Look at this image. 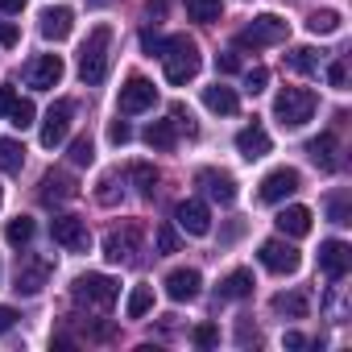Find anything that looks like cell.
Instances as JSON below:
<instances>
[{"mask_svg":"<svg viewBox=\"0 0 352 352\" xmlns=\"http://www.w3.org/2000/svg\"><path fill=\"white\" fill-rule=\"evenodd\" d=\"M162 67H166V79L174 83V87H183L187 79H195L199 75V67H204V58H199V46H195V38H187V34H174V38H166V46H162Z\"/></svg>","mask_w":352,"mask_h":352,"instance_id":"obj_1","label":"cell"},{"mask_svg":"<svg viewBox=\"0 0 352 352\" xmlns=\"http://www.w3.org/2000/svg\"><path fill=\"white\" fill-rule=\"evenodd\" d=\"M116 294H120V286H116L108 274H79V278H75V286H71L75 307H83V311H91V315L112 311Z\"/></svg>","mask_w":352,"mask_h":352,"instance_id":"obj_2","label":"cell"},{"mask_svg":"<svg viewBox=\"0 0 352 352\" xmlns=\"http://www.w3.org/2000/svg\"><path fill=\"white\" fill-rule=\"evenodd\" d=\"M108 50H112V30H108V25H96V30L87 34L83 50H79V79H83L87 87L104 83V75H108Z\"/></svg>","mask_w":352,"mask_h":352,"instance_id":"obj_3","label":"cell"},{"mask_svg":"<svg viewBox=\"0 0 352 352\" xmlns=\"http://www.w3.org/2000/svg\"><path fill=\"white\" fill-rule=\"evenodd\" d=\"M315 108H319V100L307 87H282L278 100H274V116H278L282 129H302L315 116Z\"/></svg>","mask_w":352,"mask_h":352,"instance_id":"obj_4","label":"cell"},{"mask_svg":"<svg viewBox=\"0 0 352 352\" xmlns=\"http://www.w3.org/2000/svg\"><path fill=\"white\" fill-rule=\"evenodd\" d=\"M290 38V25L282 21V17H274V13H261V17H253V25H245L241 34H236V46H253V50H265V46H278V42H286Z\"/></svg>","mask_w":352,"mask_h":352,"instance_id":"obj_5","label":"cell"},{"mask_svg":"<svg viewBox=\"0 0 352 352\" xmlns=\"http://www.w3.org/2000/svg\"><path fill=\"white\" fill-rule=\"evenodd\" d=\"M54 274V261L50 257H38V253H25L17 261V274H13V290L17 294H42V286L50 282Z\"/></svg>","mask_w":352,"mask_h":352,"instance_id":"obj_6","label":"cell"},{"mask_svg":"<svg viewBox=\"0 0 352 352\" xmlns=\"http://www.w3.org/2000/svg\"><path fill=\"white\" fill-rule=\"evenodd\" d=\"M157 104V87L145 79V75H133L124 87H120V96H116V108H120V116H137V112H149Z\"/></svg>","mask_w":352,"mask_h":352,"instance_id":"obj_7","label":"cell"},{"mask_svg":"<svg viewBox=\"0 0 352 352\" xmlns=\"http://www.w3.org/2000/svg\"><path fill=\"white\" fill-rule=\"evenodd\" d=\"M50 236H54V245H63L67 253H87V249H91V232H87V224H83L79 216H54V220H50Z\"/></svg>","mask_w":352,"mask_h":352,"instance_id":"obj_8","label":"cell"},{"mask_svg":"<svg viewBox=\"0 0 352 352\" xmlns=\"http://www.w3.org/2000/svg\"><path fill=\"white\" fill-rule=\"evenodd\" d=\"M298 170H290V166H278V170H270L265 179H261V191H257V199L261 204H282V199H290L294 191H298Z\"/></svg>","mask_w":352,"mask_h":352,"instance_id":"obj_9","label":"cell"},{"mask_svg":"<svg viewBox=\"0 0 352 352\" xmlns=\"http://www.w3.org/2000/svg\"><path fill=\"white\" fill-rule=\"evenodd\" d=\"M71 120H75V104L71 100H58L46 112V120H42V145L46 149H58L67 141V133H71Z\"/></svg>","mask_w":352,"mask_h":352,"instance_id":"obj_10","label":"cell"},{"mask_svg":"<svg viewBox=\"0 0 352 352\" xmlns=\"http://www.w3.org/2000/svg\"><path fill=\"white\" fill-rule=\"evenodd\" d=\"M137 245H141V228H133V224L112 228V232L104 236V257H108L112 265H129V261L137 257Z\"/></svg>","mask_w":352,"mask_h":352,"instance_id":"obj_11","label":"cell"},{"mask_svg":"<svg viewBox=\"0 0 352 352\" xmlns=\"http://www.w3.org/2000/svg\"><path fill=\"white\" fill-rule=\"evenodd\" d=\"M58 79H63V58L58 54H38V58L25 63V83L34 91H50V87H58Z\"/></svg>","mask_w":352,"mask_h":352,"instance_id":"obj_12","label":"cell"},{"mask_svg":"<svg viewBox=\"0 0 352 352\" xmlns=\"http://www.w3.org/2000/svg\"><path fill=\"white\" fill-rule=\"evenodd\" d=\"M257 257H261V265H265L270 274H294L298 261H302L290 241H265V245L257 249Z\"/></svg>","mask_w":352,"mask_h":352,"instance_id":"obj_13","label":"cell"},{"mask_svg":"<svg viewBox=\"0 0 352 352\" xmlns=\"http://www.w3.org/2000/svg\"><path fill=\"white\" fill-rule=\"evenodd\" d=\"M195 187H204V195L208 199H216V204H236V179L232 174H224V170H199L195 174Z\"/></svg>","mask_w":352,"mask_h":352,"instance_id":"obj_14","label":"cell"},{"mask_svg":"<svg viewBox=\"0 0 352 352\" xmlns=\"http://www.w3.org/2000/svg\"><path fill=\"white\" fill-rule=\"evenodd\" d=\"M174 220H179V228L191 232V236H208L212 232V212H208L204 199H183L179 208H174Z\"/></svg>","mask_w":352,"mask_h":352,"instance_id":"obj_15","label":"cell"},{"mask_svg":"<svg viewBox=\"0 0 352 352\" xmlns=\"http://www.w3.org/2000/svg\"><path fill=\"white\" fill-rule=\"evenodd\" d=\"M79 195V183L71 179L67 170H50L46 179H42V191H38V199L46 204V208H54V204H71Z\"/></svg>","mask_w":352,"mask_h":352,"instance_id":"obj_16","label":"cell"},{"mask_svg":"<svg viewBox=\"0 0 352 352\" xmlns=\"http://www.w3.org/2000/svg\"><path fill=\"white\" fill-rule=\"evenodd\" d=\"M319 270H323L331 282H340V278L352 270V249H348L344 241H323V245H319Z\"/></svg>","mask_w":352,"mask_h":352,"instance_id":"obj_17","label":"cell"},{"mask_svg":"<svg viewBox=\"0 0 352 352\" xmlns=\"http://www.w3.org/2000/svg\"><path fill=\"white\" fill-rule=\"evenodd\" d=\"M38 30H42L46 42H63V38H71V30H75V13H71L67 5H54V9H46V13L38 17Z\"/></svg>","mask_w":352,"mask_h":352,"instance_id":"obj_18","label":"cell"},{"mask_svg":"<svg viewBox=\"0 0 352 352\" xmlns=\"http://www.w3.org/2000/svg\"><path fill=\"white\" fill-rule=\"evenodd\" d=\"M199 286H204L199 270H174V274H166V294H170L174 302H191V298H199Z\"/></svg>","mask_w":352,"mask_h":352,"instance_id":"obj_19","label":"cell"},{"mask_svg":"<svg viewBox=\"0 0 352 352\" xmlns=\"http://www.w3.org/2000/svg\"><path fill=\"white\" fill-rule=\"evenodd\" d=\"M236 149H241V157H245V162H257V157H265V153H270V133L253 120V124H245V129L236 133Z\"/></svg>","mask_w":352,"mask_h":352,"instance_id":"obj_20","label":"cell"},{"mask_svg":"<svg viewBox=\"0 0 352 352\" xmlns=\"http://www.w3.org/2000/svg\"><path fill=\"white\" fill-rule=\"evenodd\" d=\"M204 104H208V112H216V116H236V112H241V96H236L232 87H224V83L204 87Z\"/></svg>","mask_w":352,"mask_h":352,"instance_id":"obj_21","label":"cell"},{"mask_svg":"<svg viewBox=\"0 0 352 352\" xmlns=\"http://www.w3.org/2000/svg\"><path fill=\"white\" fill-rule=\"evenodd\" d=\"M336 133H319V137H311L307 141V157L319 166V170H336L340 166V157H336Z\"/></svg>","mask_w":352,"mask_h":352,"instance_id":"obj_22","label":"cell"},{"mask_svg":"<svg viewBox=\"0 0 352 352\" xmlns=\"http://www.w3.org/2000/svg\"><path fill=\"white\" fill-rule=\"evenodd\" d=\"M278 232L282 236H307L311 232V208H298V204H290V208H282L278 212Z\"/></svg>","mask_w":352,"mask_h":352,"instance_id":"obj_23","label":"cell"},{"mask_svg":"<svg viewBox=\"0 0 352 352\" xmlns=\"http://www.w3.org/2000/svg\"><path fill=\"white\" fill-rule=\"evenodd\" d=\"M278 315H290V319H307V311H311V298L302 294V290H286V294H274V302H270Z\"/></svg>","mask_w":352,"mask_h":352,"instance_id":"obj_24","label":"cell"},{"mask_svg":"<svg viewBox=\"0 0 352 352\" xmlns=\"http://www.w3.org/2000/svg\"><path fill=\"white\" fill-rule=\"evenodd\" d=\"M286 67H290L294 75H319L323 58H319V50H311V46H298V50H290V54H286Z\"/></svg>","mask_w":352,"mask_h":352,"instance_id":"obj_25","label":"cell"},{"mask_svg":"<svg viewBox=\"0 0 352 352\" xmlns=\"http://www.w3.org/2000/svg\"><path fill=\"white\" fill-rule=\"evenodd\" d=\"M253 294V270H232L220 282V298H249Z\"/></svg>","mask_w":352,"mask_h":352,"instance_id":"obj_26","label":"cell"},{"mask_svg":"<svg viewBox=\"0 0 352 352\" xmlns=\"http://www.w3.org/2000/svg\"><path fill=\"white\" fill-rule=\"evenodd\" d=\"M145 145H153V149H174V145H179V129H174V120H153V124L145 129Z\"/></svg>","mask_w":352,"mask_h":352,"instance_id":"obj_27","label":"cell"},{"mask_svg":"<svg viewBox=\"0 0 352 352\" xmlns=\"http://www.w3.org/2000/svg\"><path fill=\"white\" fill-rule=\"evenodd\" d=\"M25 166V145L13 141V137H0V170L5 174H21Z\"/></svg>","mask_w":352,"mask_h":352,"instance_id":"obj_28","label":"cell"},{"mask_svg":"<svg viewBox=\"0 0 352 352\" xmlns=\"http://www.w3.org/2000/svg\"><path fill=\"white\" fill-rule=\"evenodd\" d=\"M34 232H38V224H34L30 216H17V220L5 224V241H9L13 249H25V245L34 241Z\"/></svg>","mask_w":352,"mask_h":352,"instance_id":"obj_29","label":"cell"},{"mask_svg":"<svg viewBox=\"0 0 352 352\" xmlns=\"http://www.w3.org/2000/svg\"><path fill=\"white\" fill-rule=\"evenodd\" d=\"M220 13H224V0H187V17L191 21L212 25V21H220Z\"/></svg>","mask_w":352,"mask_h":352,"instance_id":"obj_30","label":"cell"},{"mask_svg":"<svg viewBox=\"0 0 352 352\" xmlns=\"http://www.w3.org/2000/svg\"><path fill=\"white\" fill-rule=\"evenodd\" d=\"M153 311V286H133V294H129V302H124V315L129 319H141V315H149Z\"/></svg>","mask_w":352,"mask_h":352,"instance_id":"obj_31","label":"cell"},{"mask_svg":"<svg viewBox=\"0 0 352 352\" xmlns=\"http://www.w3.org/2000/svg\"><path fill=\"white\" fill-rule=\"evenodd\" d=\"M129 179L137 183L141 195H153V191H157V170H153L149 162H133V166H129Z\"/></svg>","mask_w":352,"mask_h":352,"instance_id":"obj_32","label":"cell"},{"mask_svg":"<svg viewBox=\"0 0 352 352\" xmlns=\"http://www.w3.org/2000/svg\"><path fill=\"white\" fill-rule=\"evenodd\" d=\"M307 30H311L315 38H327V34L340 30V13H336V9H319V13L307 17Z\"/></svg>","mask_w":352,"mask_h":352,"instance_id":"obj_33","label":"cell"},{"mask_svg":"<svg viewBox=\"0 0 352 352\" xmlns=\"http://www.w3.org/2000/svg\"><path fill=\"white\" fill-rule=\"evenodd\" d=\"M5 116H9V124H13V129H30V124H34V116H38V108H34L30 100H21V96H17V100H13V108H9Z\"/></svg>","mask_w":352,"mask_h":352,"instance_id":"obj_34","label":"cell"},{"mask_svg":"<svg viewBox=\"0 0 352 352\" xmlns=\"http://www.w3.org/2000/svg\"><path fill=\"white\" fill-rule=\"evenodd\" d=\"M170 120H174V129H183L187 137H199V124H195V116H191L187 104H170Z\"/></svg>","mask_w":352,"mask_h":352,"instance_id":"obj_35","label":"cell"},{"mask_svg":"<svg viewBox=\"0 0 352 352\" xmlns=\"http://www.w3.org/2000/svg\"><path fill=\"white\" fill-rule=\"evenodd\" d=\"M91 162H96L91 137H75V141H71V166H91Z\"/></svg>","mask_w":352,"mask_h":352,"instance_id":"obj_36","label":"cell"},{"mask_svg":"<svg viewBox=\"0 0 352 352\" xmlns=\"http://www.w3.org/2000/svg\"><path fill=\"white\" fill-rule=\"evenodd\" d=\"M327 216H331V224H348L352 220V208H348V195L344 191L327 199Z\"/></svg>","mask_w":352,"mask_h":352,"instance_id":"obj_37","label":"cell"},{"mask_svg":"<svg viewBox=\"0 0 352 352\" xmlns=\"http://www.w3.org/2000/svg\"><path fill=\"white\" fill-rule=\"evenodd\" d=\"M96 199L104 204V208H116L120 204V191H116V179L108 174V179H100V187H96Z\"/></svg>","mask_w":352,"mask_h":352,"instance_id":"obj_38","label":"cell"},{"mask_svg":"<svg viewBox=\"0 0 352 352\" xmlns=\"http://www.w3.org/2000/svg\"><path fill=\"white\" fill-rule=\"evenodd\" d=\"M157 253H162V257L179 253V232H174L170 224H162V228H157Z\"/></svg>","mask_w":352,"mask_h":352,"instance_id":"obj_39","label":"cell"},{"mask_svg":"<svg viewBox=\"0 0 352 352\" xmlns=\"http://www.w3.org/2000/svg\"><path fill=\"white\" fill-rule=\"evenodd\" d=\"M327 315H331L336 323H344V319H348V302H344V286H336V290H331V298H327Z\"/></svg>","mask_w":352,"mask_h":352,"instance_id":"obj_40","label":"cell"},{"mask_svg":"<svg viewBox=\"0 0 352 352\" xmlns=\"http://www.w3.org/2000/svg\"><path fill=\"white\" fill-rule=\"evenodd\" d=\"M327 83H331V87H340V91L348 87V58H336V63L327 67Z\"/></svg>","mask_w":352,"mask_h":352,"instance_id":"obj_41","label":"cell"},{"mask_svg":"<svg viewBox=\"0 0 352 352\" xmlns=\"http://www.w3.org/2000/svg\"><path fill=\"white\" fill-rule=\"evenodd\" d=\"M265 83H270V71H265V67H253V71L245 75V91H249V96L265 91Z\"/></svg>","mask_w":352,"mask_h":352,"instance_id":"obj_42","label":"cell"},{"mask_svg":"<svg viewBox=\"0 0 352 352\" xmlns=\"http://www.w3.org/2000/svg\"><path fill=\"white\" fill-rule=\"evenodd\" d=\"M195 344H199V348L220 344V327H216V323H199V327H195Z\"/></svg>","mask_w":352,"mask_h":352,"instance_id":"obj_43","label":"cell"},{"mask_svg":"<svg viewBox=\"0 0 352 352\" xmlns=\"http://www.w3.org/2000/svg\"><path fill=\"white\" fill-rule=\"evenodd\" d=\"M108 141H112V145H129V141H133V129H129L124 120H112V124H108Z\"/></svg>","mask_w":352,"mask_h":352,"instance_id":"obj_44","label":"cell"},{"mask_svg":"<svg viewBox=\"0 0 352 352\" xmlns=\"http://www.w3.org/2000/svg\"><path fill=\"white\" fill-rule=\"evenodd\" d=\"M162 46H166V38H157L153 30L141 34V50H145V54H162Z\"/></svg>","mask_w":352,"mask_h":352,"instance_id":"obj_45","label":"cell"},{"mask_svg":"<svg viewBox=\"0 0 352 352\" xmlns=\"http://www.w3.org/2000/svg\"><path fill=\"white\" fill-rule=\"evenodd\" d=\"M216 71L220 75H236L241 71V58L236 54H216Z\"/></svg>","mask_w":352,"mask_h":352,"instance_id":"obj_46","label":"cell"},{"mask_svg":"<svg viewBox=\"0 0 352 352\" xmlns=\"http://www.w3.org/2000/svg\"><path fill=\"white\" fill-rule=\"evenodd\" d=\"M166 9H170V0H145V13H149L153 21H162V17H166Z\"/></svg>","mask_w":352,"mask_h":352,"instance_id":"obj_47","label":"cell"},{"mask_svg":"<svg viewBox=\"0 0 352 352\" xmlns=\"http://www.w3.org/2000/svg\"><path fill=\"white\" fill-rule=\"evenodd\" d=\"M13 100H17V91H13V87L5 83V87H0V120H5V112L13 108Z\"/></svg>","mask_w":352,"mask_h":352,"instance_id":"obj_48","label":"cell"},{"mask_svg":"<svg viewBox=\"0 0 352 352\" xmlns=\"http://www.w3.org/2000/svg\"><path fill=\"white\" fill-rule=\"evenodd\" d=\"M17 319H21V315H17L13 307H0V336H5V331H9V327L17 323Z\"/></svg>","mask_w":352,"mask_h":352,"instance_id":"obj_49","label":"cell"},{"mask_svg":"<svg viewBox=\"0 0 352 352\" xmlns=\"http://www.w3.org/2000/svg\"><path fill=\"white\" fill-rule=\"evenodd\" d=\"M0 46H17V25L0 21Z\"/></svg>","mask_w":352,"mask_h":352,"instance_id":"obj_50","label":"cell"},{"mask_svg":"<svg viewBox=\"0 0 352 352\" xmlns=\"http://www.w3.org/2000/svg\"><path fill=\"white\" fill-rule=\"evenodd\" d=\"M282 344H286V348H307V336H298V331H286V336H282Z\"/></svg>","mask_w":352,"mask_h":352,"instance_id":"obj_51","label":"cell"},{"mask_svg":"<svg viewBox=\"0 0 352 352\" xmlns=\"http://www.w3.org/2000/svg\"><path fill=\"white\" fill-rule=\"evenodd\" d=\"M236 340H241V344H249V340H253V344H257V331H253V327H249V323H241V327H236Z\"/></svg>","mask_w":352,"mask_h":352,"instance_id":"obj_52","label":"cell"},{"mask_svg":"<svg viewBox=\"0 0 352 352\" xmlns=\"http://www.w3.org/2000/svg\"><path fill=\"white\" fill-rule=\"evenodd\" d=\"M0 9H5V13H21L25 0H0Z\"/></svg>","mask_w":352,"mask_h":352,"instance_id":"obj_53","label":"cell"},{"mask_svg":"<svg viewBox=\"0 0 352 352\" xmlns=\"http://www.w3.org/2000/svg\"><path fill=\"white\" fill-rule=\"evenodd\" d=\"M91 5H108V0H91Z\"/></svg>","mask_w":352,"mask_h":352,"instance_id":"obj_54","label":"cell"},{"mask_svg":"<svg viewBox=\"0 0 352 352\" xmlns=\"http://www.w3.org/2000/svg\"><path fill=\"white\" fill-rule=\"evenodd\" d=\"M0 199H5V191H0Z\"/></svg>","mask_w":352,"mask_h":352,"instance_id":"obj_55","label":"cell"}]
</instances>
